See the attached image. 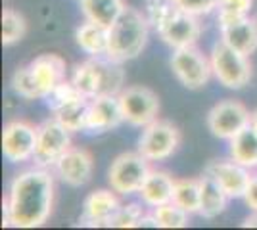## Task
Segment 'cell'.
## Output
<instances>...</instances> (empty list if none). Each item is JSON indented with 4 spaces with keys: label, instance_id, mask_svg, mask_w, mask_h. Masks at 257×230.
Listing matches in <instances>:
<instances>
[{
    "label": "cell",
    "instance_id": "6da1fadb",
    "mask_svg": "<svg viewBox=\"0 0 257 230\" xmlns=\"http://www.w3.org/2000/svg\"><path fill=\"white\" fill-rule=\"evenodd\" d=\"M54 178L44 167L27 169L14 176L4 199V226L37 228L52 213Z\"/></svg>",
    "mask_w": 257,
    "mask_h": 230
},
{
    "label": "cell",
    "instance_id": "7a4b0ae2",
    "mask_svg": "<svg viewBox=\"0 0 257 230\" xmlns=\"http://www.w3.org/2000/svg\"><path fill=\"white\" fill-rule=\"evenodd\" d=\"M148 20L156 27L161 41L173 50L194 46L202 35L198 16L179 8L173 0H146Z\"/></svg>",
    "mask_w": 257,
    "mask_h": 230
},
{
    "label": "cell",
    "instance_id": "3957f363",
    "mask_svg": "<svg viewBox=\"0 0 257 230\" xmlns=\"http://www.w3.org/2000/svg\"><path fill=\"white\" fill-rule=\"evenodd\" d=\"M148 25L150 20L142 16V12L135 8H125L123 14L107 29L109 43H107V58L113 62H131L142 54L148 43Z\"/></svg>",
    "mask_w": 257,
    "mask_h": 230
},
{
    "label": "cell",
    "instance_id": "277c9868",
    "mask_svg": "<svg viewBox=\"0 0 257 230\" xmlns=\"http://www.w3.org/2000/svg\"><path fill=\"white\" fill-rule=\"evenodd\" d=\"M71 81L75 87L85 94L88 100L98 98V96H117L123 90L125 83V71L119 62H113L106 56H92L83 64H79L73 71Z\"/></svg>",
    "mask_w": 257,
    "mask_h": 230
},
{
    "label": "cell",
    "instance_id": "5b68a950",
    "mask_svg": "<svg viewBox=\"0 0 257 230\" xmlns=\"http://www.w3.org/2000/svg\"><path fill=\"white\" fill-rule=\"evenodd\" d=\"M209 62H211V71H213L215 79L223 87L240 90L249 85V81H251L249 56L242 54V52L234 50L232 46L219 41L211 50Z\"/></svg>",
    "mask_w": 257,
    "mask_h": 230
},
{
    "label": "cell",
    "instance_id": "8992f818",
    "mask_svg": "<svg viewBox=\"0 0 257 230\" xmlns=\"http://www.w3.org/2000/svg\"><path fill=\"white\" fill-rule=\"evenodd\" d=\"M150 161L140 152H127L117 155L107 171V182L111 190H115L121 196L137 194L146 176L150 175Z\"/></svg>",
    "mask_w": 257,
    "mask_h": 230
},
{
    "label": "cell",
    "instance_id": "52a82bcc",
    "mask_svg": "<svg viewBox=\"0 0 257 230\" xmlns=\"http://www.w3.org/2000/svg\"><path fill=\"white\" fill-rule=\"evenodd\" d=\"M171 69L179 83L188 90L204 88L209 83V77L213 75L209 58H205L204 52L196 48V44L173 50Z\"/></svg>",
    "mask_w": 257,
    "mask_h": 230
},
{
    "label": "cell",
    "instance_id": "ba28073f",
    "mask_svg": "<svg viewBox=\"0 0 257 230\" xmlns=\"http://www.w3.org/2000/svg\"><path fill=\"white\" fill-rule=\"evenodd\" d=\"M181 144V132L169 121L156 119L144 127L139 138V152L148 161H163L177 152Z\"/></svg>",
    "mask_w": 257,
    "mask_h": 230
},
{
    "label": "cell",
    "instance_id": "9c48e42d",
    "mask_svg": "<svg viewBox=\"0 0 257 230\" xmlns=\"http://www.w3.org/2000/svg\"><path fill=\"white\" fill-rule=\"evenodd\" d=\"M71 148V132L65 129L60 121L52 117L46 119L39 127L37 150H35V165L37 167H54L60 157Z\"/></svg>",
    "mask_w": 257,
    "mask_h": 230
},
{
    "label": "cell",
    "instance_id": "30bf717a",
    "mask_svg": "<svg viewBox=\"0 0 257 230\" xmlns=\"http://www.w3.org/2000/svg\"><path fill=\"white\" fill-rule=\"evenodd\" d=\"M123 117L133 127H146L158 119L160 98L148 87H127L119 92Z\"/></svg>",
    "mask_w": 257,
    "mask_h": 230
},
{
    "label": "cell",
    "instance_id": "8fae6325",
    "mask_svg": "<svg viewBox=\"0 0 257 230\" xmlns=\"http://www.w3.org/2000/svg\"><path fill=\"white\" fill-rule=\"evenodd\" d=\"M39 127L22 119L10 121L2 131V153L10 163H25L33 159L37 150Z\"/></svg>",
    "mask_w": 257,
    "mask_h": 230
},
{
    "label": "cell",
    "instance_id": "7c38bea8",
    "mask_svg": "<svg viewBox=\"0 0 257 230\" xmlns=\"http://www.w3.org/2000/svg\"><path fill=\"white\" fill-rule=\"evenodd\" d=\"M251 113L242 102L236 100H223L215 104L207 113V127L213 136L230 140L234 134L242 131L246 125H249Z\"/></svg>",
    "mask_w": 257,
    "mask_h": 230
},
{
    "label": "cell",
    "instance_id": "4fadbf2b",
    "mask_svg": "<svg viewBox=\"0 0 257 230\" xmlns=\"http://www.w3.org/2000/svg\"><path fill=\"white\" fill-rule=\"evenodd\" d=\"M205 175H209L228 197H244L247 184L251 180L249 169L236 163L234 159H215L205 167Z\"/></svg>",
    "mask_w": 257,
    "mask_h": 230
},
{
    "label": "cell",
    "instance_id": "5bb4252c",
    "mask_svg": "<svg viewBox=\"0 0 257 230\" xmlns=\"http://www.w3.org/2000/svg\"><path fill=\"white\" fill-rule=\"evenodd\" d=\"M54 167H56L58 176L64 180L65 184L73 188L85 186L86 182L92 178V173H94L92 155L86 150H81V148H69Z\"/></svg>",
    "mask_w": 257,
    "mask_h": 230
},
{
    "label": "cell",
    "instance_id": "9a60e30c",
    "mask_svg": "<svg viewBox=\"0 0 257 230\" xmlns=\"http://www.w3.org/2000/svg\"><path fill=\"white\" fill-rule=\"evenodd\" d=\"M121 203L115 190H96L88 194L83 205V224L86 226H109Z\"/></svg>",
    "mask_w": 257,
    "mask_h": 230
},
{
    "label": "cell",
    "instance_id": "2e32d148",
    "mask_svg": "<svg viewBox=\"0 0 257 230\" xmlns=\"http://www.w3.org/2000/svg\"><path fill=\"white\" fill-rule=\"evenodd\" d=\"M125 121L121 102L117 96H98L88 104V125L86 131L90 132H107L119 127Z\"/></svg>",
    "mask_w": 257,
    "mask_h": 230
},
{
    "label": "cell",
    "instance_id": "e0dca14e",
    "mask_svg": "<svg viewBox=\"0 0 257 230\" xmlns=\"http://www.w3.org/2000/svg\"><path fill=\"white\" fill-rule=\"evenodd\" d=\"M221 41L234 50L251 56L257 50V18H242L232 23L221 25Z\"/></svg>",
    "mask_w": 257,
    "mask_h": 230
},
{
    "label": "cell",
    "instance_id": "ac0fdd59",
    "mask_svg": "<svg viewBox=\"0 0 257 230\" xmlns=\"http://www.w3.org/2000/svg\"><path fill=\"white\" fill-rule=\"evenodd\" d=\"M29 67L43 92V98H46L62 81H65V60L62 56L41 54L33 60Z\"/></svg>",
    "mask_w": 257,
    "mask_h": 230
},
{
    "label": "cell",
    "instance_id": "d6986e66",
    "mask_svg": "<svg viewBox=\"0 0 257 230\" xmlns=\"http://www.w3.org/2000/svg\"><path fill=\"white\" fill-rule=\"evenodd\" d=\"M173 192H175V178L165 171H154V169L139 190L142 201L150 207H160L165 203H171Z\"/></svg>",
    "mask_w": 257,
    "mask_h": 230
},
{
    "label": "cell",
    "instance_id": "ffe728a7",
    "mask_svg": "<svg viewBox=\"0 0 257 230\" xmlns=\"http://www.w3.org/2000/svg\"><path fill=\"white\" fill-rule=\"evenodd\" d=\"M230 157L247 169L257 167V129L249 123L230 140Z\"/></svg>",
    "mask_w": 257,
    "mask_h": 230
},
{
    "label": "cell",
    "instance_id": "44dd1931",
    "mask_svg": "<svg viewBox=\"0 0 257 230\" xmlns=\"http://www.w3.org/2000/svg\"><path fill=\"white\" fill-rule=\"evenodd\" d=\"M127 6L123 0H81V10L88 22H94L102 27H111L113 22L123 14Z\"/></svg>",
    "mask_w": 257,
    "mask_h": 230
},
{
    "label": "cell",
    "instance_id": "7402d4cb",
    "mask_svg": "<svg viewBox=\"0 0 257 230\" xmlns=\"http://www.w3.org/2000/svg\"><path fill=\"white\" fill-rule=\"evenodd\" d=\"M77 44L79 48L90 56H106L107 54V43H109V35L107 27H102L94 22L81 23V27L75 33Z\"/></svg>",
    "mask_w": 257,
    "mask_h": 230
},
{
    "label": "cell",
    "instance_id": "603a6c76",
    "mask_svg": "<svg viewBox=\"0 0 257 230\" xmlns=\"http://www.w3.org/2000/svg\"><path fill=\"white\" fill-rule=\"evenodd\" d=\"M200 188H202V203H200V215L205 219H215L221 213H225L228 196L223 188L215 182L209 175L200 178Z\"/></svg>",
    "mask_w": 257,
    "mask_h": 230
},
{
    "label": "cell",
    "instance_id": "cb8c5ba5",
    "mask_svg": "<svg viewBox=\"0 0 257 230\" xmlns=\"http://www.w3.org/2000/svg\"><path fill=\"white\" fill-rule=\"evenodd\" d=\"M173 203H177L186 213H200L202 203V188L200 178H179L175 180V192H173Z\"/></svg>",
    "mask_w": 257,
    "mask_h": 230
},
{
    "label": "cell",
    "instance_id": "d4e9b609",
    "mask_svg": "<svg viewBox=\"0 0 257 230\" xmlns=\"http://www.w3.org/2000/svg\"><path fill=\"white\" fill-rule=\"evenodd\" d=\"M88 104H90L88 98L73 102V104L65 106L62 110L54 111V117L60 121L69 132L86 131V125H88Z\"/></svg>",
    "mask_w": 257,
    "mask_h": 230
},
{
    "label": "cell",
    "instance_id": "484cf974",
    "mask_svg": "<svg viewBox=\"0 0 257 230\" xmlns=\"http://www.w3.org/2000/svg\"><path fill=\"white\" fill-rule=\"evenodd\" d=\"M27 33V23L20 12L6 8L2 12V44L14 46L22 41Z\"/></svg>",
    "mask_w": 257,
    "mask_h": 230
},
{
    "label": "cell",
    "instance_id": "4316f807",
    "mask_svg": "<svg viewBox=\"0 0 257 230\" xmlns=\"http://www.w3.org/2000/svg\"><path fill=\"white\" fill-rule=\"evenodd\" d=\"M154 219L158 222V228H184L188 226V215L182 207L177 203H165L160 207H154L152 211Z\"/></svg>",
    "mask_w": 257,
    "mask_h": 230
},
{
    "label": "cell",
    "instance_id": "83f0119b",
    "mask_svg": "<svg viewBox=\"0 0 257 230\" xmlns=\"http://www.w3.org/2000/svg\"><path fill=\"white\" fill-rule=\"evenodd\" d=\"M83 98H86V96L75 87L73 81H62L44 100H46V106H48L50 111L54 113V111L62 110L65 106H69V104H73V102H79V100H83Z\"/></svg>",
    "mask_w": 257,
    "mask_h": 230
},
{
    "label": "cell",
    "instance_id": "f1b7e54d",
    "mask_svg": "<svg viewBox=\"0 0 257 230\" xmlns=\"http://www.w3.org/2000/svg\"><path fill=\"white\" fill-rule=\"evenodd\" d=\"M12 88L22 98H43V92H41V88L37 85V79H35L29 66H23L20 69H16V73L12 75Z\"/></svg>",
    "mask_w": 257,
    "mask_h": 230
},
{
    "label": "cell",
    "instance_id": "f546056e",
    "mask_svg": "<svg viewBox=\"0 0 257 230\" xmlns=\"http://www.w3.org/2000/svg\"><path fill=\"white\" fill-rule=\"evenodd\" d=\"M251 4H253V0H219V6H217L219 25H226V23H232L236 20L249 16Z\"/></svg>",
    "mask_w": 257,
    "mask_h": 230
},
{
    "label": "cell",
    "instance_id": "4dcf8cb0",
    "mask_svg": "<svg viewBox=\"0 0 257 230\" xmlns=\"http://www.w3.org/2000/svg\"><path fill=\"white\" fill-rule=\"evenodd\" d=\"M144 217H146V213H144V207L140 203H127V205L119 207L115 217L109 222V226H113V228H137L142 224Z\"/></svg>",
    "mask_w": 257,
    "mask_h": 230
},
{
    "label": "cell",
    "instance_id": "1f68e13d",
    "mask_svg": "<svg viewBox=\"0 0 257 230\" xmlns=\"http://www.w3.org/2000/svg\"><path fill=\"white\" fill-rule=\"evenodd\" d=\"M179 8L190 12L194 16H202V14H209L219 6V0H173Z\"/></svg>",
    "mask_w": 257,
    "mask_h": 230
},
{
    "label": "cell",
    "instance_id": "d6a6232c",
    "mask_svg": "<svg viewBox=\"0 0 257 230\" xmlns=\"http://www.w3.org/2000/svg\"><path fill=\"white\" fill-rule=\"evenodd\" d=\"M244 201L251 211H257V175H251V180L244 194Z\"/></svg>",
    "mask_w": 257,
    "mask_h": 230
},
{
    "label": "cell",
    "instance_id": "836d02e7",
    "mask_svg": "<svg viewBox=\"0 0 257 230\" xmlns=\"http://www.w3.org/2000/svg\"><path fill=\"white\" fill-rule=\"evenodd\" d=\"M242 226H257V211H253V215L251 217H247L246 220H244V224Z\"/></svg>",
    "mask_w": 257,
    "mask_h": 230
},
{
    "label": "cell",
    "instance_id": "e575fe53",
    "mask_svg": "<svg viewBox=\"0 0 257 230\" xmlns=\"http://www.w3.org/2000/svg\"><path fill=\"white\" fill-rule=\"evenodd\" d=\"M249 123H251V125H253V127L257 129V110L251 111V119H249Z\"/></svg>",
    "mask_w": 257,
    "mask_h": 230
}]
</instances>
